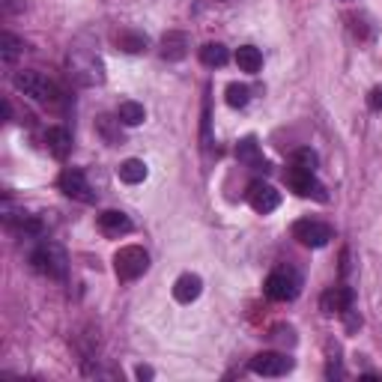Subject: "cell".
Masks as SVG:
<instances>
[{"label":"cell","mask_w":382,"mask_h":382,"mask_svg":"<svg viewBox=\"0 0 382 382\" xmlns=\"http://www.w3.org/2000/svg\"><path fill=\"white\" fill-rule=\"evenodd\" d=\"M200 293H203V281H200V275H195V272L179 275L176 284H173V298L179 305H191Z\"/></svg>","instance_id":"obj_11"},{"label":"cell","mask_w":382,"mask_h":382,"mask_svg":"<svg viewBox=\"0 0 382 382\" xmlns=\"http://www.w3.org/2000/svg\"><path fill=\"white\" fill-rule=\"evenodd\" d=\"M117 119H119L123 126H140L143 119H147V111H143L140 102H119Z\"/></svg>","instance_id":"obj_19"},{"label":"cell","mask_w":382,"mask_h":382,"mask_svg":"<svg viewBox=\"0 0 382 382\" xmlns=\"http://www.w3.org/2000/svg\"><path fill=\"white\" fill-rule=\"evenodd\" d=\"M320 308L322 314H346V310H353V290L350 286H331V290L322 293L320 298Z\"/></svg>","instance_id":"obj_10"},{"label":"cell","mask_w":382,"mask_h":382,"mask_svg":"<svg viewBox=\"0 0 382 382\" xmlns=\"http://www.w3.org/2000/svg\"><path fill=\"white\" fill-rule=\"evenodd\" d=\"M114 269L119 281H135L150 269V254L140 245H126L114 254Z\"/></svg>","instance_id":"obj_2"},{"label":"cell","mask_w":382,"mask_h":382,"mask_svg":"<svg viewBox=\"0 0 382 382\" xmlns=\"http://www.w3.org/2000/svg\"><path fill=\"white\" fill-rule=\"evenodd\" d=\"M236 66L242 69V72H248V75H257V72L263 69V54H260V48H254V45H242L236 51Z\"/></svg>","instance_id":"obj_15"},{"label":"cell","mask_w":382,"mask_h":382,"mask_svg":"<svg viewBox=\"0 0 382 382\" xmlns=\"http://www.w3.org/2000/svg\"><path fill=\"white\" fill-rule=\"evenodd\" d=\"M57 183H60V191H63L66 197L81 200V203H96V191L90 188L87 176H84L78 167H66V171L60 173Z\"/></svg>","instance_id":"obj_7"},{"label":"cell","mask_w":382,"mask_h":382,"mask_svg":"<svg viewBox=\"0 0 382 382\" xmlns=\"http://www.w3.org/2000/svg\"><path fill=\"white\" fill-rule=\"evenodd\" d=\"M117 45L123 48V51H129V54H138V51H143V48H147V36L123 30V33H117Z\"/></svg>","instance_id":"obj_20"},{"label":"cell","mask_w":382,"mask_h":382,"mask_svg":"<svg viewBox=\"0 0 382 382\" xmlns=\"http://www.w3.org/2000/svg\"><path fill=\"white\" fill-rule=\"evenodd\" d=\"M114 123H119V119H111V117H99V119H96V126H99V131L105 135L107 143H119V135L114 131Z\"/></svg>","instance_id":"obj_24"},{"label":"cell","mask_w":382,"mask_h":382,"mask_svg":"<svg viewBox=\"0 0 382 382\" xmlns=\"http://www.w3.org/2000/svg\"><path fill=\"white\" fill-rule=\"evenodd\" d=\"M45 147H48V152H51L54 159H66L69 150H72V135L66 129H60V126L48 129L45 131Z\"/></svg>","instance_id":"obj_14"},{"label":"cell","mask_w":382,"mask_h":382,"mask_svg":"<svg viewBox=\"0 0 382 382\" xmlns=\"http://www.w3.org/2000/svg\"><path fill=\"white\" fill-rule=\"evenodd\" d=\"M15 87L24 93V96H30V99H36V102H51V99H57V87L51 81H48L45 75H39V72H33V69H24V72H18L15 78Z\"/></svg>","instance_id":"obj_4"},{"label":"cell","mask_w":382,"mask_h":382,"mask_svg":"<svg viewBox=\"0 0 382 382\" xmlns=\"http://www.w3.org/2000/svg\"><path fill=\"white\" fill-rule=\"evenodd\" d=\"M24 51V42L18 39V36H12V33H0V54H4L6 63H12L18 54Z\"/></svg>","instance_id":"obj_21"},{"label":"cell","mask_w":382,"mask_h":382,"mask_svg":"<svg viewBox=\"0 0 382 382\" xmlns=\"http://www.w3.org/2000/svg\"><path fill=\"white\" fill-rule=\"evenodd\" d=\"M248 203H251V209L260 212V215H266V212H275L281 206V195L275 191L269 183H251L248 185Z\"/></svg>","instance_id":"obj_9"},{"label":"cell","mask_w":382,"mask_h":382,"mask_svg":"<svg viewBox=\"0 0 382 382\" xmlns=\"http://www.w3.org/2000/svg\"><path fill=\"white\" fill-rule=\"evenodd\" d=\"M317 152L314 150H308V147H302V150H296V155H293V164H298V167H305V171H314L317 167Z\"/></svg>","instance_id":"obj_23"},{"label":"cell","mask_w":382,"mask_h":382,"mask_svg":"<svg viewBox=\"0 0 382 382\" xmlns=\"http://www.w3.org/2000/svg\"><path fill=\"white\" fill-rule=\"evenodd\" d=\"M367 105H370V111H382V87H374V90H370Z\"/></svg>","instance_id":"obj_25"},{"label":"cell","mask_w":382,"mask_h":382,"mask_svg":"<svg viewBox=\"0 0 382 382\" xmlns=\"http://www.w3.org/2000/svg\"><path fill=\"white\" fill-rule=\"evenodd\" d=\"M298 286H302V278L293 269H278L266 278V296L275 302H293L298 296Z\"/></svg>","instance_id":"obj_5"},{"label":"cell","mask_w":382,"mask_h":382,"mask_svg":"<svg viewBox=\"0 0 382 382\" xmlns=\"http://www.w3.org/2000/svg\"><path fill=\"white\" fill-rule=\"evenodd\" d=\"M248 99H251V90L245 84H230V87H227V105L230 107H245Z\"/></svg>","instance_id":"obj_22"},{"label":"cell","mask_w":382,"mask_h":382,"mask_svg":"<svg viewBox=\"0 0 382 382\" xmlns=\"http://www.w3.org/2000/svg\"><path fill=\"white\" fill-rule=\"evenodd\" d=\"M227 60H230V54H227V48L221 42H206V45L200 48V63L203 66L215 69V66H224Z\"/></svg>","instance_id":"obj_18"},{"label":"cell","mask_w":382,"mask_h":382,"mask_svg":"<svg viewBox=\"0 0 382 382\" xmlns=\"http://www.w3.org/2000/svg\"><path fill=\"white\" fill-rule=\"evenodd\" d=\"M251 370L257 376H284L293 370V358H286L281 353H260L251 358Z\"/></svg>","instance_id":"obj_8"},{"label":"cell","mask_w":382,"mask_h":382,"mask_svg":"<svg viewBox=\"0 0 382 382\" xmlns=\"http://www.w3.org/2000/svg\"><path fill=\"white\" fill-rule=\"evenodd\" d=\"M135 376H138V379H152V376H155V370H152V367H147V364H138V367H135Z\"/></svg>","instance_id":"obj_26"},{"label":"cell","mask_w":382,"mask_h":382,"mask_svg":"<svg viewBox=\"0 0 382 382\" xmlns=\"http://www.w3.org/2000/svg\"><path fill=\"white\" fill-rule=\"evenodd\" d=\"M293 239H298L305 248H326L331 242V227L314 218H302L293 224Z\"/></svg>","instance_id":"obj_6"},{"label":"cell","mask_w":382,"mask_h":382,"mask_svg":"<svg viewBox=\"0 0 382 382\" xmlns=\"http://www.w3.org/2000/svg\"><path fill=\"white\" fill-rule=\"evenodd\" d=\"M99 230L105 236H126L131 230V218L126 212H119V209H105L99 215Z\"/></svg>","instance_id":"obj_12"},{"label":"cell","mask_w":382,"mask_h":382,"mask_svg":"<svg viewBox=\"0 0 382 382\" xmlns=\"http://www.w3.org/2000/svg\"><path fill=\"white\" fill-rule=\"evenodd\" d=\"M147 164H143L140 159H126L123 164L117 167V176L123 179L126 185H138V183H143V179H147Z\"/></svg>","instance_id":"obj_16"},{"label":"cell","mask_w":382,"mask_h":382,"mask_svg":"<svg viewBox=\"0 0 382 382\" xmlns=\"http://www.w3.org/2000/svg\"><path fill=\"white\" fill-rule=\"evenodd\" d=\"M188 54V36L183 30H167L162 36V57L176 63V60H183Z\"/></svg>","instance_id":"obj_13"},{"label":"cell","mask_w":382,"mask_h":382,"mask_svg":"<svg viewBox=\"0 0 382 382\" xmlns=\"http://www.w3.org/2000/svg\"><path fill=\"white\" fill-rule=\"evenodd\" d=\"M284 179H286V185H290V191H296L298 197H314V200H320V203H326V200H329L326 188H322V185L317 183L314 171H305V167L293 164L290 171L284 173Z\"/></svg>","instance_id":"obj_3"},{"label":"cell","mask_w":382,"mask_h":382,"mask_svg":"<svg viewBox=\"0 0 382 382\" xmlns=\"http://www.w3.org/2000/svg\"><path fill=\"white\" fill-rule=\"evenodd\" d=\"M30 263H33L36 272L48 275V278H66V269H69L66 251L60 248L57 242H42V245L30 254Z\"/></svg>","instance_id":"obj_1"},{"label":"cell","mask_w":382,"mask_h":382,"mask_svg":"<svg viewBox=\"0 0 382 382\" xmlns=\"http://www.w3.org/2000/svg\"><path fill=\"white\" fill-rule=\"evenodd\" d=\"M236 159H239V162H245V164H251V167H269L266 162H263V155H260L257 138H242V140H239V147H236Z\"/></svg>","instance_id":"obj_17"}]
</instances>
